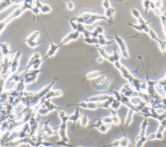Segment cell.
Here are the masks:
<instances>
[{
  "label": "cell",
  "instance_id": "26",
  "mask_svg": "<svg viewBox=\"0 0 166 147\" xmlns=\"http://www.w3.org/2000/svg\"><path fill=\"white\" fill-rule=\"evenodd\" d=\"M134 113V112L133 110H130V109H129V112H128L127 117L125 119V121H124V124H125L126 127H128V126L131 123V122H132Z\"/></svg>",
  "mask_w": 166,
  "mask_h": 147
},
{
  "label": "cell",
  "instance_id": "7",
  "mask_svg": "<svg viewBox=\"0 0 166 147\" xmlns=\"http://www.w3.org/2000/svg\"><path fill=\"white\" fill-rule=\"evenodd\" d=\"M114 40H115L114 41H115L117 43V45H118L119 48L120 49L121 55H122L124 58L129 59L130 57V55L129 53V51H128L125 41H124L123 38L121 37L117 34L114 35Z\"/></svg>",
  "mask_w": 166,
  "mask_h": 147
},
{
  "label": "cell",
  "instance_id": "31",
  "mask_svg": "<svg viewBox=\"0 0 166 147\" xmlns=\"http://www.w3.org/2000/svg\"><path fill=\"white\" fill-rule=\"evenodd\" d=\"M130 142L127 138H123L120 139V146L121 147H129Z\"/></svg>",
  "mask_w": 166,
  "mask_h": 147
},
{
  "label": "cell",
  "instance_id": "15",
  "mask_svg": "<svg viewBox=\"0 0 166 147\" xmlns=\"http://www.w3.org/2000/svg\"><path fill=\"white\" fill-rule=\"evenodd\" d=\"M9 47L10 43L9 42H2V43H0V49H1L3 56H10V55H11V54L13 53V52L10 50Z\"/></svg>",
  "mask_w": 166,
  "mask_h": 147
},
{
  "label": "cell",
  "instance_id": "10",
  "mask_svg": "<svg viewBox=\"0 0 166 147\" xmlns=\"http://www.w3.org/2000/svg\"><path fill=\"white\" fill-rule=\"evenodd\" d=\"M21 56H22V52H21V51L20 50L16 51L15 54L12 59L11 66H10V74L18 72L19 62Z\"/></svg>",
  "mask_w": 166,
  "mask_h": 147
},
{
  "label": "cell",
  "instance_id": "34",
  "mask_svg": "<svg viewBox=\"0 0 166 147\" xmlns=\"http://www.w3.org/2000/svg\"><path fill=\"white\" fill-rule=\"evenodd\" d=\"M131 14H132V15L136 18V19H138L141 16V13L140 12V11L136 9H131Z\"/></svg>",
  "mask_w": 166,
  "mask_h": 147
},
{
  "label": "cell",
  "instance_id": "23",
  "mask_svg": "<svg viewBox=\"0 0 166 147\" xmlns=\"http://www.w3.org/2000/svg\"><path fill=\"white\" fill-rule=\"evenodd\" d=\"M104 33V28L101 26L97 25L95 27L94 29L92 30V37H98L99 35L103 34Z\"/></svg>",
  "mask_w": 166,
  "mask_h": 147
},
{
  "label": "cell",
  "instance_id": "37",
  "mask_svg": "<svg viewBox=\"0 0 166 147\" xmlns=\"http://www.w3.org/2000/svg\"><path fill=\"white\" fill-rule=\"evenodd\" d=\"M66 8L68 10L72 11L75 9V4L72 1H68L66 3Z\"/></svg>",
  "mask_w": 166,
  "mask_h": 147
},
{
  "label": "cell",
  "instance_id": "24",
  "mask_svg": "<svg viewBox=\"0 0 166 147\" xmlns=\"http://www.w3.org/2000/svg\"><path fill=\"white\" fill-rule=\"evenodd\" d=\"M79 118H81V115H80V113H79V108H77V109H76L75 112L74 114L70 115H68V120L74 122V123H75Z\"/></svg>",
  "mask_w": 166,
  "mask_h": 147
},
{
  "label": "cell",
  "instance_id": "40",
  "mask_svg": "<svg viewBox=\"0 0 166 147\" xmlns=\"http://www.w3.org/2000/svg\"><path fill=\"white\" fill-rule=\"evenodd\" d=\"M147 140H154L156 139V134H152L148 135Z\"/></svg>",
  "mask_w": 166,
  "mask_h": 147
},
{
  "label": "cell",
  "instance_id": "12",
  "mask_svg": "<svg viewBox=\"0 0 166 147\" xmlns=\"http://www.w3.org/2000/svg\"><path fill=\"white\" fill-rule=\"evenodd\" d=\"M80 34H81L79 33L78 31L72 30L71 32L68 34L62 40L61 42L60 43V45L61 46H62V45H66L72 41L77 40L79 39V36H80Z\"/></svg>",
  "mask_w": 166,
  "mask_h": 147
},
{
  "label": "cell",
  "instance_id": "9",
  "mask_svg": "<svg viewBox=\"0 0 166 147\" xmlns=\"http://www.w3.org/2000/svg\"><path fill=\"white\" fill-rule=\"evenodd\" d=\"M47 35V39H48V41H49V43H50V48L48 49V50L47 52V53L46 54V55L44 58H42L43 60L44 61L45 59H46L47 58H52L53 57L54 55H55V54L57 53V52L58 50V49H59L62 46L59 44H55L53 41H51V40L48 36L47 34L46 33Z\"/></svg>",
  "mask_w": 166,
  "mask_h": 147
},
{
  "label": "cell",
  "instance_id": "3",
  "mask_svg": "<svg viewBox=\"0 0 166 147\" xmlns=\"http://www.w3.org/2000/svg\"><path fill=\"white\" fill-rule=\"evenodd\" d=\"M106 74L94 79L93 89L95 90L105 91L109 89L110 84L112 81V77L110 75H106Z\"/></svg>",
  "mask_w": 166,
  "mask_h": 147
},
{
  "label": "cell",
  "instance_id": "39",
  "mask_svg": "<svg viewBox=\"0 0 166 147\" xmlns=\"http://www.w3.org/2000/svg\"><path fill=\"white\" fill-rule=\"evenodd\" d=\"M96 61L98 63H103L104 61V58L100 55V56L96 58Z\"/></svg>",
  "mask_w": 166,
  "mask_h": 147
},
{
  "label": "cell",
  "instance_id": "5",
  "mask_svg": "<svg viewBox=\"0 0 166 147\" xmlns=\"http://www.w3.org/2000/svg\"><path fill=\"white\" fill-rule=\"evenodd\" d=\"M42 72V70H33L30 69L26 71H21L22 74L23 81L25 85L33 83L36 81L38 76L40 72Z\"/></svg>",
  "mask_w": 166,
  "mask_h": 147
},
{
  "label": "cell",
  "instance_id": "14",
  "mask_svg": "<svg viewBox=\"0 0 166 147\" xmlns=\"http://www.w3.org/2000/svg\"><path fill=\"white\" fill-rule=\"evenodd\" d=\"M34 5L40 9L42 14H50L52 12L51 6L47 3H42L40 1H34Z\"/></svg>",
  "mask_w": 166,
  "mask_h": 147
},
{
  "label": "cell",
  "instance_id": "1",
  "mask_svg": "<svg viewBox=\"0 0 166 147\" xmlns=\"http://www.w3.org/2000/svg\"><path fill=\"white\" fill-rule=\"evenodd\" d=\"M71 18L75 21V22L83 24L84 26L92 25V24H94L96 22L101 20H105L110 24L113 23L111 22H110L108 19L106 18L104 15L99 14H95V13H92L89 12H83L82 14L79 15L78 16L72 17Z\"/></svg>",
  "mask_w": 166,
  "mask_h": 147
},
{
  "label": "cell",
  "instance_id": "30",
  "mask_svg": "<svg viewBox=\"0 0 166 147\" xmlns=\"http://www.w3.org/2000/svg\"><path fill=\"white\" fill-rule=\"evenodd\" d=\"M121 104H122V102L116 99L115 98H114L113 102L111 104V106H110V108H111L112 109L114 110H116L119 108Z\"/></svg>",
  "mask_w": 166,
  "mask_h": 147
},
{
  "label": "cell",
  "instance_id": "21",
  "mask_svg": "<svg viewBox=\"0 0 166 147\" xmlns=\"http://www.w3.org/2000/svg\"><path fill=\"white\" fill-rule=\"evenodd\" d=\"M116 12L115 9H114L112 6L106 9L105 10V13H104V16L106 18L108 19L110 22L113 23V19H114V13Z\"/></svg>",
  "mask_w": 166,
  "mask_h": 147
},
{
  "label": "cell",
  "instance_id": "38",
  "mask_svg": "<svg viewBox=\"0 0 166 147\" xmlns=\"http://www.w3.org/2000/svg\"><path fill=\"white\" fill-rule=\"evenodd\" d=\"M102 6H103V7L105 9V10L111 6V5H110V1H108V0H104V1H103Z\"/></svg>",
  "mask_w": 166,
  "mask_h": 147
},
{
  "label": "cell",
  "instance_id": "32",
  "mask_svg": "<svg viewBox=\"0 0 166 147\" xmlns=\"http://www.w3.org/2000/svg\"><path fill=\"white\" fill-rule=\"evenodd\" d=\"M88 121H89V119L87 117V115H82V117H81L80 122H81V124L82 127H86L88 123Z\"/></svg>",
  "mask_w": 166,
  "mask_h": 147
},
{
  "label": "cell",
  "instance_id": "6",
  "mask_svg": "<svg viewBox=\"0 0 166 147\" xmlns=\"http://www.w3.org/2000/svg\"><path fill=\"white\" fill-rule=\"evenodd\" d=\"M96 47L98 48L99 53L101 55V56L104 58V59H106V60L108 61L113 64L115 63L116 62L120 61V54L118 53V52L117 51L116 49H114L112 54H108L105 50V48H103L101 47H99L98 45H97Z\"/></svg>",
  "mask_w": 166,
  "mask_h": 147
},
{
  "label": "cell",
  "instance_id": "13",
  "mask_svg": "<svg viewBox=\"0 0 166 147\" xmlns=\"http://www.w3.org/2000/svg\"><path fill=\"white\" fill-rule=\"evenodd\" d=\"M112 96L108 95V94H100V95H97V96H92L88 99H86L87 101H90V102H93V103H103L104 101L108 100L110 99Z\"/></svg>",
  "mask_w": 166,
  "mask_h": 147
},
{
  "label": "cell",
  "instance_id": "22",
  "mask_svg": "<svg viewBox=\"0 0 166 147\" xmlns=\"http://www.w3.org/2000/svg\"><path fill=\"white\" fill-rule=\"evenodd\" d=\"M15 4V1L12 0H1L0 1V12H3V10H6L9 6Z\"/></svg>",
  "mask_w": 166,
  "mask_h": 147
},
{
  "label": "cell",
  "instance_id": "29",
  "mask_svg": "<svg viewBox=\"0 0 166 147\" xmlns=\"http://www.w3.org/2000/svg\"><path fill=\"white\" fill-rule=\"evenodd\" d=\"M148 34L149 35V36L151 37V38L153 40H154V41H156L157 43V42L160 40V39L159 38V37L158 36L157 34L154 32V30L152 29H150L149 30V32Z\"/></svg>",
  "mask_w": 166,
  "mask_h": 147
},
{
  "label": "cell",
  "instance_id": "27",
  "mask_svg": "<svg viewBox=\"0 0 166 147\" xmlns=\"http://www.w3.org/2000/svg\"><path fill=\"white\" fill-rule=\"evenodd\" d=\"M157 43L161 52L164 55H166V40H160L157 42Z\"/></svg>",
  "mask_w": 166,
  "mask_h": 147
},
{
  "label": "cell",
  "instance_id": "35",
  "mask_svg": "<svg viewBox=\"0 0 166 147\" xmlns=\"http://www.w3.org/2000/svg\"><path fill=\"white\" fill-rule=\"evenodd\" d=\"M153 3L154 6L158 9H162L163 7V1H160V0H157V1H153Z\"/></svg>",
  "mask_w": 166,
  "mask_h": 147
},
{
  "label": "cell",
  "instance_id": "2",
  "mask_svg": "<svg viewBox=\"0 0 166 147\" xmlns=\"http://www.w3.org/2000/svg\"><path fill=\"white\" fill-rule=\"evenodd\" d=\"M34 1H31V0H29V1H27V0L23 1L22 5H21L20 7L15 9L11 13H10L5 18H4L5 22L7 23H9L13 19L20 17L24 12L26 11L27 10H30L31 11L34 6Z\"/></svg>",
  "mask_w": 166,
  "mask_h": 147
},
{
  "label": "cell",
  "instance_id": "41",
  "mask_svg": "<svg viewBox=\"0 0 166 147\" xmlns=\"http://www.w3.org/2000/svg\"><path fill=\"white\" fill-rule=\"evenodd\" d=\"M162 12H163L162 16H164V17H166V10H162Z\"/></svg>",
  "mask_w": 166,
  "mask_h": 147
},
{
  "label": "cell",
  "instance_id": "16",
  "mask_svg": "<svg viewBox=\"0 0 166 147\" xmlns=\"http://www.w3.org/2000/svg\"><path fill=\"white\" fill-rule=\"evenodd\" d=\"M129 25L132 28H133L134 29L139 31V32H145L146 34L149 33V30L151 29L149 26V24H145V25H142V24H140L138 23L133 24L131 23H129Z\"/></svg>",
  "mask_w": 166,
  "mask_h": 147
},
{
  "label": "cell",
  "instance_id": "4",
  "mask_svg": "<svg viewBox=\"0 0 166 147\" xmlns=\"http://www.w3.org/2000/svg\"><path fill=\"white\" fill-rule=\"evenodd\" d=\"M43 61L44 60L41 58L40 54L39 52H35L29 58L27 65L21 71H26L30 69L39 70L40 65L42 63Z\"/></svg>",
  "mask_w": 166,
  "mask_h": 147
},
{
  "label": "cell",
  "instance_id": "20",
  "mask_svg": "<svg viewBox=\"0 0 166 147\" xmlns=\"http://www.w3.org/2000/svg\"><path fill=\"white\" fill-rule=\"evenodd\" d=\"M99 43H98V46L103 47V46H109L111 44H112L114 40H108L106 39V37L104 34H100L98 37ZM97 46V45H96Z\"/></svg>",
  "mask_w": 166,
  "mask_h": 147
},
{
  "label": "cell",
  "instance_id": "33",
  "mask_svg": "<svg viewBox=\"0 0 166 147\" xmlns=\"http://www.w3.org/2000/svg\"><path fill=\"white\" fill-rule=\"evenodd\" d=\"M160 20H161L162 29H163V31H164V33L165 34V39H166V17H164V16H162L160 17Z\"/></svg>",
  "mask_w": 166,
  "mask_h": 147
},
{
  "label": "cell",
  "instance_id": "18",
  "mask_svg": "<svg viewBox=\"0 0 166 147\" xmlns=\"http://www.w3.org/2000/svg\"><path fill=\"white\" fill-rule=\"evenodd\" d=\"M78 106L82 107L83 108H86V109H90V110H95L99 107L98 103L90 102V101H82L78 104Z\"/></svg>",
  "mask_w": 166,
  "mask_h": 147
},
{
  "label": "cell",
  "instance_id": "11",
  "mask_svg": "<svg viewBox=\"0 0 166 147\" xmlns=\"http://www.w3.org/2000/svg\"><path fill=\"white\" fill-rule=\"evenodd\" d=\"M155 87L159 95L162 98L165 97L166 96V75L164 78L158 80Z\"/></svg>",
  "mask_w": 166,
  "mask_h": 147
},
{
  "label": "cell",
  "instance_id": "36",
  "mask_svg": "<svg viewBox=\"0 0 166 147\" xmlns=\"http://www.w3.org/2000/svg\"><path fill=\"white\" fill-rule=\"evenodd\" d=\"M8 23L5 22V20L3 19V20L0 21V35H1V32L3 31V30L5 29V28L6 27L7 24Z\"/></svg>",
  "mask_w": 166,
  "mask_h": 147
},
{
  "label": "cell",
  "instance_id": "25",
  "mask_svg": "<svg viewBox=\"0 0 166 147\" xmlns=\"http://www.w3.org/2000/svg\"><path fill=\"white\" fill-rule=\"evenodd\" d=\"M82 41L88 45H98L99 40L98 37H90L87 38H84Z\"/></svg>",
  "mask_w": 166,
  "mask_h": 147
},
{
  "label": "cell",
  "instance_id": "8",
  "mask_svg": "<svg viewBox=\"0 0 166 147\" xmlns=\"http://www.w3.org/2000/svg\"><path fill=\"white\" fill-rule=\"evenodd\" d=\"M40 35L39 31L35 30L29 35L26 38L24 39V42L31 48H36L40 45L41 41H38L36 40Z\"/></svg>",
  "mask_w": 166,
  "mask_h": 147
},
{
  "label": "cell",
  "instance_id": "19",
  "mask_svg": "<svg viewBox=\"0 0 166 147\" xmlns=\"http://www.w3.org/2000/svg\"><path fill=\"white\" fill-rule=\"evenodd\" d=\"M108 72V71H92L89 72L86 74V79L88 80H92V79H95L98 78L99 77L105 74Z\"/></svg>",
  "mask_w": 166,
  "mask_h": 147
},
{
  "label": "cell",
  "instance_id": "28",
  "mask_svg": "<svg viewBox=\"0 0 166 147\" xmlns=\"http://www.w3.org/2000/svg\"><path fill=\"white\" fill-rule=\"evenodd\" d=\"M151 1H149V0H143L142 1V6L145 13L148 12L151 10Z\"/></svg>",
  "mask_w": 166,
  "mask_h": 147
},
{
  "label": "cell",
  "instance_id": "17",
  "mask_svg": "<svg viewBox=\"0 0 166 147\" xmlns=\"http://www.w3.org/2000/svg\"><path fill=\"white\" fill-rule=\"evenodd\" d=\"M63 95V92L61 90L57 89V90H53L51 89L49 92H48L46 96H45L42 100H47V99H51V98L53 97H61Z\"/></svg>",
  "mask_w": 166,
  "mask_h": 147
}]
</instances>
